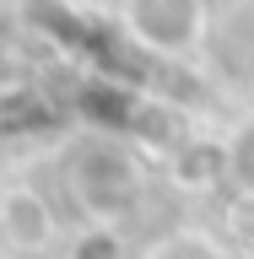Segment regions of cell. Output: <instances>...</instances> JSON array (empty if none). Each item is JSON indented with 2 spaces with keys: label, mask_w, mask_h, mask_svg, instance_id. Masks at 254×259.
Masks as SVG:
<instances>
[{
  "label": "cell",
  "mask_w": 254,
  "mask_h": 259,
  "mask_svg": "<svg viewBox=\"0 0 254 259\" xmlns=\"http://www.w3.org/2000/svg\"><path fill=\"white\" fill-rule=\"evenodd\" d=\"M227 167H233V178H238L243 189L254 194V124L243 130L238 141H233V151H227Z\"/></svg>",
  "instance_id": "obj_3"
},
{
  "label": "cell",
  "mask_w": 254,
  "mask_h": 259,
  "mask_svg": "<svg viewBox=\"0 0 254 259\" xmlns=\"http://www.w3.org/2000/svg\"><path fill=\"white\" fill-rule=\"evenodd\" d=\"M0 232H6L11 248L38 254V248L54 238V216H49V205L32 189H6V200H0Z\"/></svg>",
  "instance_id": "obj_2"
},
{
  "label": "cell",
  "mask_w": 254,
  "mask_h": 259,
  "mask_svg": "<svg viewBox=\"0 0 254 259\" xmlns=\"http://www.w3.org/2000/svg\"><path fill=\"white\" fill-rule=\"evenodd\" d=\"M130 22L152 49H184L195 38V0H135Z\"/></svg>",
  "instance_id": "obj_1"
}]
</instances>
